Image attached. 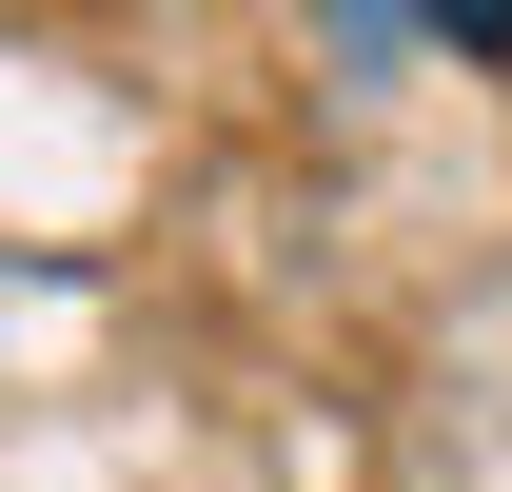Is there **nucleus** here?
<instances>
[{"label":"nucleus","instance_id":"nucleus-1","mask_svg":"<svg viewBox=\"0 0 512 492\" xmlns=\"http://www.w3.org/2000/svg\"><path fill=\"white\" fill-rule=\"evenodd\" d=\"M434 20H453V40H512V0H434Z\"/></svg>","mask_w":512,"mask_h":492}]
</instances>
